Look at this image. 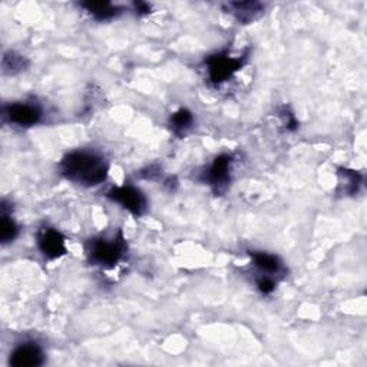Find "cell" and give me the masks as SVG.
I'll use <instances>...</instances> for the list:
<instances>
[{"label": "cell", "instance_id": "30bf717a", "mask_svg": "<svg viewBox=\"0 0 367 367\" xmlns=\"http://www.w3.org/2000/svg\"><path fill=\"white\" fill-rule=\"evenodd\" d=\"M250 256H251L253 266L261 273V276L273 277L284 273V264L277 256H273L264 251H251Z\"/></svg>", "mask_w": 367, "mask_h": 367}, {"label": "cell", "instance_id": "8fae6325", "mask_svg": "<svg viewBox=\"0 0 367 367\" xmlns=\"http://www.w3.org/2000/svg\"><path fill=\"white\" fill-rule=\"evenodd\" d=\"M94 19L99 22H106L114 19L119 14V8L111 2H86L81 5Z\"/></svg>", "mask_w": 367, "mask_h": 367}, {"label": "cell", "instance_id": "52a82bcc", "mask_svg": "<svg viewBox=\"0 0 367 367\" xmlns=\"http://www.w3.org/2000/svg\"><path fill=\"white\" fill-rule=\"evenodd\" d=\"M36 240H38V247L41 253L48 260H58L68 253L66 238L56 228H51V227L42 228L38 233Z\"/></svg>", "mask_w": 367, "mask_h": 367}, {"label": "cell", "instance_id": "7a4b0ae2", "mask_svg": "<svg viewBox=\"0 0 367 367\" xmlns=\"http://www.w3.org/2000/svg\"><path fill=\"white\" fill-rule=\"evenodd\" d=\"M126 241L122 231H118L114 237H98L86 244V254L94 266L112 268L125 256Z\"/></svg>", "mask_w": 367, "mask_h": 367}, {"label": "cell", "instance_id": "4fadbf2b", "mask_svg": "<svg viewBox=\"0 0 367 367\" xmlns=\"http://www.w3.org/2000/svg\"><path fill=\"white\" fill-rule=\"evenodd\" d=\"M18 234L19 227L12 218V216L8 213L6 204L2 203V223H0V240H2V244L14 243Z\"/></svg>", "mask_w": 367, "mask_h": 367}, {"label": "cell", "instance_id": "2e32d148", "mask_svg": "<svg viewBox=\"0 0 367 367\" xmlns=\"http://www.w3.org/2000/svg\"><path fill=\"white\" fill-rule=\"evenodd\" d=\"M257 288L263 294H271L276 290V281H274L273 277L261 276L260 278H257Z\"/></svg>", "mask_w": 367, "mask_h": 367}, {"label": "cell", "instance_id": "5b68a950", "mask_svg": "<svg viewBox=\"0 0 367 367\" xmlns=\"http://www.w3.org/2000/svg\"><path fill=\"white\" fill-rule=\"evenodd\" d=\"M231 164L233 156L228 154H221L214 159V162L207 168V171L203 175L204 182L208 184L217 196L226 193L230 186Z\"/></svg>", "mask_w": 367, "mask_h": 367}, {"label": "cell", "instance_id": "9a60e30c", "mask_svg": "<svg viewBox=\"0 0 367 367\" xmlns=\"http://www.w3.org/2000/svg\"><path fill=\"white\" fill-rule=\"evenodd\" d=\"M338 175L343 178V181L346 182V193L348 194H354L360 186L361 182V175L356 171H350V169H340Z\"/></svg>", "mask_w": 367, "mask_h": 367}, {"label": "cell", "instance_id": "ac0fdd59", "mask_svg": "<svg viewBox=\"0 0 367 367\" xmlns=\"http://www.w3.org/2000/svg\"><path fill=\"white\" fill-rule=\"evenodd\" d=\"M134 8H135V11L139 15H148L151 12V6L148 4H145V2H135Z\"/></svg>", "mask_w": 367, "mask_h": 367}, {"label": "cell", "instance_id": "277c9868", "mask_svg": "<svg viewBox=\"0 0 367 367\" xmlns=\"http://www.w3.org/2000/svg\"><path fill=\"white\" fill-rule=\"evenodd\" d=\"M106 197L119 204L122 208L129 211L135 217H141L148 210V200L144 196L141 190L132 186H122V187H114L108 191Z\"/></svg>", "mask_w": 367, "mask_h": 367}, {"label": "cell", "instance_id": "ba28073f", "mask_svg": "<svg viewBox=\"0 0 367 367\" xmlns=\"http://www.w3.org/2000/svg\"><path fill=\"white\" fill-rule=\"evenodd\" d=\"M44 363L45 353L36 341H25L18 344L9 356V364L14 367H38Z\"/></svg>", "mask_w": 367, "mask_h": 367}, {"label": "cell", "instance_id": "8992f818", "mask_svg": "<svg viewBox=\"0 0 367 367\" xmlns=\"http://www.w3.org/2000/svg\"><path fill=\"white\" fill-rule=\"evenodd\" d=\"M4 118L14 125L29 128L41 122L42 111L36 104L14 102L4 106Z\"/></svg>", "mask_w": 367, "mask_h": 367}, {"label": "cell", "instance_id": "5bb4252c", "mask_svg": "<svg viewBox=\"0 0 367 367\" xmlns=\"http://www.w3.org/2000/svg\"><path fill=\"white\" fill-rule=\"evenodd\" d=\"M28 65H29L28 61L15 52H8L2 61V68L5 74H9V75H15L25 71Z\"/></svg>", "mask_w": 367, "mask_h": 367}, {"label": "cell", "instance_id": "7c38bea8", "mask_svg": "<svg viewBox=\"0 0 367 367\" xmlns=\"http://www.w3.org/2000/svg\"><path fill=\"white\" fill-rule=\"evenodd\" d=\"M194 125V115L188 109L182 108L174 112L169 118V126L176 136H184Z\"/></svg>", "mask_w": 367, "mask_h": 367}, {"label": "cell", "instance_id": "6da1fadb", "mask_svg": "<svg viewBox=\"0 0 367 367\" xmlns=\"http://www.w3.org/2000/svg\"><path fill=\"white\" fill-rule=\"evenodd\" d=\"M61 174L71 182L82 187H96L108 176L106 159L89 149H76L64 156L59 164Z\"/></svg>", "mask_w": 367, "mask_h": 367}, {"label": "cell", "instance_id": "3957f363", "mask_svg": "<svg viewBox=\"0 0 367 367\" xmlns=\"http://www.w3.org/2000/svg\"><path fill=\"white\" fill-rule=\"evenodd\" d=\"M246 64V56H231L228 52H220L206 59L208 79L218 86L230 81Z\"/></svg>", "mask_w": 367, "mask_h": 367}, {"label": "cell", "instance_id": "e0dca14e", "mask_svg": "<svg viewBox=\"0 0 367 367\" xmlns=\"http://www.w3.org/2000/svg\"><path fill=\"white\" fill-rule=\"evenodd\" d=\"M281 118L284 119V124H286V128H287V129H290V131L297 129L298 122H297L296 116L288 111L287 106H284V109H283V112H281Z\"/></svg>", "mask_w": 367, "mask_h": 367}, {"label": "cell", "instance_id": "9c48e42d", "mask_svg": "<svg viewBox=\"0 0 367 367\" xmlns=\"http://www.w3.org/2000/svg\"><path fill=\"white\" fill-rule=\"evenodd\" d=\"M264 9L260 2H231L227 5V11L243 25H250L260 19Z\"/></svg>", "mask_w": 367, "mask_h": 367}]
</instances>
